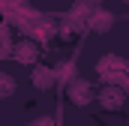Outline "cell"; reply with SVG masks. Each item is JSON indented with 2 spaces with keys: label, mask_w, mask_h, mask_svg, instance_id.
I'll use <instances>...</instances> for the list:
<instances>
[{
  "label": "cell",
  "mask_w": 129,
  "mask_h": 126,
  "mask_svg": "<svg viewBox=\"0 0 129 126\" xmlns=\"http://www.w3.org/2000/svg\"><path fill=\"white\" fill-rule=\"evenodd\" d=\"M69 99H72L75 105H87V102L93 99V87H90L87 81H69Z\"/></svg>",
  "instance_id": "1"
},
{
  "label": "cell",
  "mask_w": 129,
  "mask_h": 126,
  "mask_svg": "<svg viewBox=\"0 0 129 126\" xmlns=\"http://www.w3.org/2000/svg\"><path fill=\"white\" fill-rule=\"evenodd\" d=\"M54 81H57V72H54V69H48V66H36V69H33V87L48 90Z\"/></svg>",
  "instance_id": "2"
},
{
  "label": "cell",
  "mask_w": 129,
  "mask_h": 126,
  "mask_svg": "<svg viewBox=\"0 0 129 126\" xmlns=\"http://www.w3.org/2000/svg\"><path fill=\"white\" fill-rule=\"evenodd\" d=\"M120 102H123L120 87H105V90L99 93V105H102V108H117Z\"/></svg>",
  "instance_id": "3"
},
{
  "label": "cell",
  "mask_w": 129,
  "mask_h": 126,
  "mask_svg": "<svg viewBox=\"0 0 129 126\" xmlns=\"http://www.w3.org/2000/svg\"><path fill=\"white\" fill-rule=\"evenodd\" d=\"M36 57H39V51H36V45H30L27 39L24 42H18V48H15V60H21V63H36Z\"/></svg>",
  "instance_id": "4"
},
{
  "label": "cell",
  "mask_w": 129,
  "mask_h": 126,
  "mask_svg": "<svg viewBox=\"0 0 129 126\" xmlns=\"http://www.w3.org/2000/svg\"><path fill=\"white\" fill-rule=\"evenodd\" d=\"M111 24H114V15H111V12H93V15H90V27L99 30V33H105Z\"/></svg>",
  "instance_id": "5"
},
{
  "label": "cell",
  "mask_w": 129,
  "mask_h": 126,
  "mask_svg": "<svg viewBox=\"0 0 129 126\" xmlns=\"http://www.w3.org/2000/svg\"><path fill=\"white\" fill-rule=\"evenodd\" d=\"M0 84H3V87H0V96H12V93H15V81H12V75L3 72V75H0Z\"/></svg>",
  "instance_id": "6"
},
{
  "label": "cell",
  "mask_w": 129,
  "mask_h": 126,
  "mask_svg": "<svg viewBox=\"0 0 129 126\" xmlns=\"http://www.w3.org/2000/svg\"><path fill=\"white\" fill-rule=\"evenodd\" d=\"M84 3H102V0H84Z\"/></svg>",
  "instance_id": "7"
}]
</instances>
